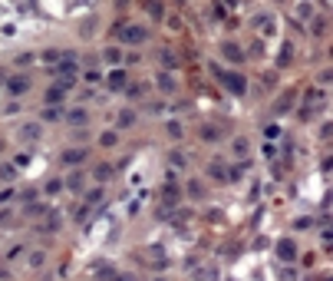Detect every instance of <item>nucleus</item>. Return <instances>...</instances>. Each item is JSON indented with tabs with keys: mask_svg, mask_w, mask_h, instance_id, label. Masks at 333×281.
<instances>
[{
	"mask_svg": "<svg viewBox=\"0 0 333 281\" xmlns=\"http://www.w3.org/2000/svg\"><path fill=\"white\" fill-rule=\"evenodd\" d=\"M218 76L224 80V86L231 89V93H238V96H244V89H247V80L241 76V73H224V70H218Z\"/></svg>",
	"mask_w": 333,
	"mask_h": 281,
	"instance_id": "nucleus-1",
	"label": "nucleus"
},
{
	"mask_svg": "<svg viewBox=\"0 0 333 281\" xmlns=\"http://www.w3.org/2000/svg\"><path fill=\"white\" fill-rule=\"evenodd\" d=\"M119 37H122V43H142L149 33L142 30V27H122L119 30Z\"/></svg>",
	"mask_w": 333,
	"mask_h": 281,
	"instance_id": "nucleus-2",
	"label": "nucleus"
},
{
	"mask_svg": "<svg viewBox=\"0 0 333 281\" xmlns=\"http://www.w3.org/2000/svg\"><path fill=\"white\" fill-rule=\"evenodd\" d=\"M27 89H30V80H27V76H10V80H7V93H10V96H24Z\"/></svg>",
	"mask_w": 333,
	"mask_h": 281,
	"instance_id": "nucleus-3",
	"label": "nucleus"
},
{
	"mask_svg": "<svg viewBox=\"0 0 333 281\" xmlns=\"http://www.w3.org/2000/svg\"><path fill=\"white\" fill-rule=\"evenodd\" d=\"M63 96H66V86H60V83L50 86L47 89V106H60V103H63Z\"/></svg>",
	"mask_w": 333,
	"mask_h": 281,
	"instance_id": "nucleus-4",
	"label": "nucleus"
},
{
	"mask_svg": "<svg viewBox=\"0 0 333 281\" xmlns=\"http://www.w3.org/2000/svg\"><path fill=\"white\" fill-rule=\"evenodd\" d=\"M277 258H280V261H293V258H297L293 241H277Z\"/></svg>",
	"mask_w": 333,
	"mask_h": 281,
	"instance_id": "nucleus-5",
	"label": "nucleus"
},
{
	"mask_svg": "<svg viewBox=\"0 0 333 281\" xmlns=\"http://www.w3.org/2000/svg\"><path fill=\"white\" fill-rule=\"evenodd\" d=\"M106 86H109V89H122V86H126V70H112L109 76H106Z\"/></svg>",
	"mask_w": 333,
	"mask_h": 281,
	"instance_id": "nucleus-6",
	"label": "nucleus"
},
{
	"mask_svg": "<svg viewBox=\"0 0 333 281\" xmlns=\"http://www.w3.org/2000/svg\"><path fill=\"white\" fill-rule=\"evenodd\" d=\"M63 162H66V166H80V162H86V149H66Z\"/></svg>",
	"mask_w": 333,
	"mask_h": 281,
	"instance_id": "nucleus-7",
	"label": "nucleus"
},
{
	"mask_svg": "<svg viewBox=\"0 0 333 281\" xmlns=\"http://www.w3.org/2000/svg\"><path fill=\"white\" fill-rule=\"evenodd\" d=\"M86 119H89L86 109H73V112H70V122H73V126H86Z\"/></svg>",
	"mask_w": 333,
	"mask_h": 281,
	"instance_id": "nucleus-8",
	"label": "nucleus"
},
{
	"mask_svg": "<svg viewBox=\"0 0 333 281\" xmlns=\"http://www.w3.org/2000/svg\"><path fill=\"white\" fill-rule=\"evenodd\" d=\"M103 60H106V63H119V60H122L119 47H109V50H103Z\"/></svg>",
	"mask_w": 333,
	"mask_h": 281,
	"instance_id": "nucleus-9",
	"label": "nucleus"
},
{
	"mask_svg": "<svg viewBox=\"0 0 333 281\" xmlns=\"http://www.w3.org/2000/svg\"><path fill=\"white\" fill-rule=\"evenodd\" d=\"M60 116H63V109H60V106H47V109H43V119H47V122H56Z\"/></svg>",
	"mask_w": 333,
	"mask_h": 281,
	"instance_id": "nucleus-10",
	"label": "nucleus"
},
{
	"mask_svg": "<svg viewBox=\"0 0 333 281\" xmlns=\"http://www.w3.org/2000/svg\"><path fill=\"white\" fill-rule=\"evenodd\" d=\"M66 185H70V192H80L83 189V172H73V176L66 179Z\"/></svg>",
	"mask_w": 333,
	"mask_h": 281,
	"instance_id": "nucleus-11",
	"label": "nucleus"
},
{
	"mask_svg": "<svg viewBox=\"0 0 333 281\" xmlns=\"http://www.w3.org/2000/svg\"><path fill=\"white\" fill-rule=\"evenodd\" d=\"M224 56H228V60H241V56H244V53H241V47H234V43H224Z\"/></svg>",
	"mask_w": 333,
	"mask_h": 281,
	"instance_id": "nucleus-12",
	"label": "nucleus"
},
{
	"mask_svg": "<svg viewBox=\"0 0 333 281\" xmlns=\"http://www.w3.org/2000/svg\"><path fill=\"white\" fill-rule=\"evenodd\" d=\"M20 136H24V139H37V136H40V126H37V122H30V126L20 129Z\"/></svg>",
	"mask_w": 333,
	"mask_h": 281,
	"instance_id": "nucleus-13",
	"label": "nucleus"
},
{
	"mask_svg": "<svg viewBox=\"0 0 333 281\" xmlns=\"http://www.w3.org/2000/svg\"><path fill=\"white\" fill-rule=\"evenodd\" d=\"M159 86L165 89V93H172V89H175V80L168 76V73H159Z\"/></svg>",
	"mask_w": 333,
	"mask_h": 281,
	"instance_id": "nucleus-14",
	"label": "nucleus"
},
{
	"mask_svg": "<svg viewBox=\"0 0 333 281\" xmlns=\"http://www.w3.org/2000/svg\"><path fill=\"white\" fill-rule=\"evenodd\" d=\"M14 176H17V169H14V166H0V179H4V182H10Z\"/></svg>",
	"mask_w": 333,
	"mask_h": 281,
	"instance_id": "nucleus-15",
	"label": "nucleus"
},
{
	"mask_svg": "<svg viewBox=\"0 0 333 281\" xmlns=\"http://www.w3.org/2000/svg\"><path fill=\"white\" fill-rule=\"evenodd\" d=\"M60 189H63V182H60V179H50V182H47V195H56Z\"/></svg>",
	"mask_w": 333,
	"mask_h": 281,
	"instance_id": "nucleus-16",
	"label": "nucleus"
},
{
	"mask_svg": "<svg viewBox=\"0 0 333 281\" xmlns=\"http://www.w3.org/2000/svg\"><path fill=\"white\" fill-rule=\"evenodd\" d=\"M43 261H47V255H43V251H33V255H30V265H33V268H40Z\"/></svg>",
	"mask_w": 333,
	"mask_h": 281,
	"instance_id": "nucleus-17",
	"label": "nucleus"
},
{
	"mask_svg": "<svg viewBox=\"0 0 333 281\" xmlns=\"http://www.w3.org/2000/svg\"><path fill=\"white\" fill-rule=\"evenodd\" d=\"M132 119H135V116H132L129 109H122V112H119V126H132Z\"/></svg>",
	"mask_w": 333,
	"mask_h": 281,
	"instance_id": "nucleus-18",
	"label": "nucleus"
},
{
	"mask_svg": "<svg viewBox=\"0 0 333 281\" xmlns=\"http://www.w3.org/2000/svg\"><path fill=\"white\" fill-rule=\"evenodd\" d=\"M99 146H116V132H103V136H99Z\"/></svg>",
	"mask_w": 333,
	"mask_h": 281,
	"instance_id": "nucleus-19",
	"label": "nucleus"
},
{
	"mask_svg": "<svg viewBox=\"0 0 333 281\" xmlns=\"http://www.w3.org/2000/svg\"><path fill=\"white\" fill-rule=\"evenodd\" d=\"M109 176H112L109 166H99V169H96V179H99V182H103V179H109Z\"/></svg>",
	"mask_w": 333,
	"mask_h": 281,
	"instance_id": "nucleus-20",
	"label": "nucleus"
},
{
	"mask_svg": "<svg viewBox=\"0 0 333 281\" xmlns=\"http://www.w3.org/2000/svg\"><path fill=\"white\" fill-rule=\"evenodd\" d=\"M168 136L178 139V136H182V126H178V122H168Z\"/></svg>",
	"mask_w": 333,
	"mask_h": 281,
	"instance_id": "nucleus-21",
	"label": "nucleus"
},
{
	"mask_svg": "<svg viewBox=\"0 0 333 281\" xmlns=\"http://www.w3.org/2000/svg\"><path fill=\"white\" fill-rule=\"evenodd\" d=\"M247 153V143L244 139H238V143H234V156H244Z\"/></svg>",
	"mask_w": 333,
	"mask_h": 281,
	"instance_id": "nucleus-22",
	"label": "nucleus"
},
{
	"mask_svg": "<svg viewBox=\"0 0 333 281\" xmlns=\"http://www.w3.org/2000/svg\"><path fill=\"white\" fill-rule=\"evenodd\" d=\"M201 136H205V139H218V129H211V126H205V129H201Z\"/></svg>",
	"mask_w": 333,
	"mask_h": 281,
	"instance_id": "nucleus-23",
	"label": "nucleus"
},
{
	"mask_svg": "<svg viewBox=\"0 0 333 281\" xmlns=\"http://www.w3.org/2000/svg\"><path fill=\"white\" fill-rule=\"evenodd\" d=\"M14 199V189H0V202H10Z\"/></svg>",
	"mask_w": 333,
	"mask_h": 281,
	"instance_id": "nucleus-24",
	"label": "nucleus"
},
{
	"mask_svg": "<svg viewBox=\"0 0 333 281\" xmlns=\"http://www.w3.org/2000/svg\"><path fill=\"white\" fill-rule=\"evenodd\" d=\"M0 146H4V143H0Z\"/></svg>",
	"mask_w": 333,
	"mask_h": 281,
	"instance_id": "nucleus-25",
	"label": "nucleus"
}]
</instances>
